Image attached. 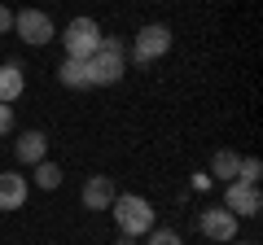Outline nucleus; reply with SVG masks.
<instances>
[{
    "mask_svg": "<svg viewBox=\"0 0 263 245\" xmlns=\"http://www.w3.org/2000/svg\"><path fill=\"white\" fill-rule=\"evenodd\" d=\"M193 189H202V193L211 189V175H206V171H197V175H193Z\"/></svg>",
    "mask_w": 263,
    "mask_h": 245,
    "instance_id": "6ab92c4d",
    "label": "nucleus"
},
{
    "mask_svg": "<svg viewBox=\"0 0 263 245\" xmlns=\"http://www.w3.org/2000/svg\"><path fill=\"white\" fill-rule=\"evenodd\" d=\"M22 84H27V79H22V66H18V62H5V66H0V105L18 101Z\"/></svg>",
    "mask_w": 263,
    "mask_h": 245,
    "instance_id": "9b49d317",
    "label": "nucleus"
},
{
    "mask_svg": "<svg viewBox=\"0 0 263 245\" xmlns=\"http://www.w3.org/2000/svg\"><path fill=\"white\" fill-rule=\"evenodd\" d=\"M66 57H75V62H88V57L97 53V44H101V27H97V18H75L70 27H66Z\"/></svg>",
    "mask_w": 263,
    "mask_h": 245,
    "instance_id": "20e7f679",
    "label": "nucleus"
},
{
    "mask_svg": "<svg viewBox=\"0 0 263 245\" xmlns=\"http://www.w3.org/2000/svg\"><path fill=\"white\" fill-rule=\"evenodd\" d=\"M237 179H241V184H259L263 179V162L259 158H241L237 162Z\"/></svg>",
    "mask_w": 263,
    "mask_h": 245,
    "instance_id": "2eb2a0df",
    "label": "nucleus"
},
{
    "mask_svg": "<svg viewBox=\"0 0 263 245\" xmlns=\"http://www.w3.org/2000/svg\"><path fill=\"white\" fill-rule=\"evenodd\" d=\"M224 210L228 215H246V219H254L263 210V193H259V184H241V179H233L224 189Z\"/></svg>",
    "mask_w": 263,
    "mask_h": 245,
    "instance_id": "39448f33",
    "label": "nucleus"
},
{
    "mask_svg": "<svg viewBox=\"0 0 263 245\" xmlns=\"http://www.w3.org/2000/svg\"><path fill=\"white\" fill-rule=\"evenodd\" d=\"M84 70H88V88H110V84H119V79L127 75V48H123L119 39L101 35V44H97V53L84 62Z\"/></svg>",
    "mask_w": 263,
    "mask_h": 245,
    "instance_id": "f257e3e1",
    "label": "nucleus"
},
{
    "mask_svg": "<svg viewBox=\"0 0 263 245\" xmlns=\"http://www.w3.org/2000/svg\"><path fill=\"white\" fill-rule=\"evenodd\" d=\"M27 206V175L5 171L0 175V210H22Z\"/></svg>",
    "mask_w": 263,
    "mask_h": 245,
    "instance_id": "1a4fd4ad",
    "label": "nucleus"
},
{
    "mask_svg": "<svg viewBox=\"0 0 263 245\" xmlns=\"http://www.w3.org/2000/svg\"><path fill=\"white\" fill-rule=\"evenodd\" d=\"M167 48H171V31L162 27V22H149V27L136 31V44H132V62H136V66H149V62L167 57Z\"/></svg>",
    "mask_w": 263,
    "mask_h": 245,
    "instance_id": "7ed1b4c3",
    "label": "nucleus"
},
{
    "mask_svg": "<svg viewBox=\"0 0 263 245\" xmlns=\"http://www.w3.org/2000/svg\"><path fill=\"white\" fill-rule=\"evenodd\" d=\"M13 153H18V162L35 167V162H44V158H48V136L31 127V132H22V140L13 145Z\"/></svg>",
    "mask_w": 263,
    "mask_h": 245,
    "instance_id": "9d476101",
    "label": "nucleus"
},
{
    "mask_svg": "<svg viewBox=\"0 0 263 245\" xmlns=\"http://www.w3.org/2000/svg\"><path fill=\"white\" fill-rule=\"evenodd\" d=\"M145 236H149V245H184L180 232H171V228H154V232H145Z\"/></svg>",
    "mask_w": 263,
    "mask_h": 245,
    "instance_id": "dca6fc26",
    "label": "nucleus"
},
{
    "mask_svg": "<svg viewBox=\"0 0 263 245\" xmlns=\"http://www.w3.org/2000/svg\"><path fill=\"white\" fill-rule=\"evenodd\" d=\"M5 132H13V110H9V105H0V136H5Z\"/></svg>",
    "mask_w": 263,
    "mask_h": 245,
    "instance_id": "f3484780",
    "label": "nucleus"
},
{
    "mask_svg": "<svg viewBox=\"0 0 263 245\" xmlns=\"http://www.w3.org/2000/svg\"><path fill=\"white\" fill-rule=\"evenodd\" d=\"M13 31H18V39H27V44H48V39L57 35L53 31V18L48 13H40V9H22V13H13Z\"/></svg>",
    "mask_w": 263,
    "mask_h": 245,
    "instance_id": "423d86ee",
    "label": "nucleus"
},
{
    "mask_svg": "<svg viewBox=\"0 0 263 245\" xmlns=\"http://www.w3.org/2000/svg\"><path fill=\"white\" fill-rule=\"evenodd\" d=\"M57 79H62V88H88V70L75 57H66L62 66H57Z\"/></svg>",
    "mask_w": 263,
    "mask_h": 245,
    "instance_id": "ddd939ff",
    "label": "nucleus"
},
{
    "mask_svg": "<svg viewBox=\"0 0 263 245\" xmlns=\"http://www.w3.org/2000/svg\"><path fill=\"white\" fill-rule=\"evenodd\" d=\"M110 215H114V223H119V232H127V236L154 232V206L145 197H136V193H119V197L110 201Z\"/></svg>",
    "mask_w": 263,
    "mask_h": 245,
    "instance_id": "f03ea898",
    "label": "nucleus"
},
{
    "mask_svg": "<svg viewBox=\"0 0 263 245\" xmlns=\"http://www.w3.org/2000/svg\"><path fill=\"white\" fill-rule=\"evenodd\" d=\"M197 228H202L215 245H228L237 236V215H228V210H202V215H197Z\"/></svg>",
    "mask_w": 263,
    "mask_h": 245,
    "instance_id": "0eeeda50",
    "label": "nucleus"
},
{
    "mask_svg": "<svg viewBox=\"0 0 263 245\" xmlns=\"http://www.w3.org/2000/svg\"><path fill=\"white\" fill-rule=\"evenodd\" d=\"M35 184L40 189H57V184H62V167H57V162H35Z\"/></svg>",
    "mask_w": 263,
    "mask_h": 245,
    "instance_id": "4468645a",
    "label": "nucleus"
},
{
    "mask_svg": "<svg viewBox=\"0 0 263 245\" xmlns=\"http://www.w3.org/2000/svg\"><path fill=\"white\" fill-rule=\"evenodd\" d=\"M5 31H13V13L0 5V35H5Z\"/></svg>",
    "mask_w": 263,
    "mask_h": 245,
    "instance_id": "a211bd4d",
    "label": "nucleus"
},
{
    "mask_svg": "<svg viewBox=\"0 0 263 245\" xmlns=\"http://www.w3.org/2000/svg\"><path fill=\"white\" fill-rule=\"evenodd\" d=\"M114 245H136V236H127V232H119V236H114Z\"/></svg>",
    "mask_w": 263,
    "mask_h": 245,
    "instance_id": "aec40b11",
    "label": "nucleus"
},
{
    "mask_svg": "<svg viewBox=\"0 0 263 245\" xmlns=\"http://www.w3.org/2000/svg\"><path fill=\"white\" fill-rule=\"evenodd\" d=\"M237 162H241V158H237L233 149H215V158H211V171H206V175H219V179H228V184H233V179H237Z\"/></svg>",
    "mask_w": 263,
    "mask_h": 245,
    "instance_id": "f8f14e48",
    "label": "nucleus"
},
{
    "mask_svg": "<svg viewBox=\"0 0 263 245\" xmlns=\"http://www.w3.org/2000/svg\"><path fill=\"white\" fill-rule=\"evenodd\" d=\"M119 197V193H114V179L110 175H92L84 184V189H79V201H84V210H110V201Z\"/></svg>",
    "mask_w": 263,
    "mask_h": 245,
    "instance_id": "6e6552de",
    "label": "nucleus"
}]
</instances>
